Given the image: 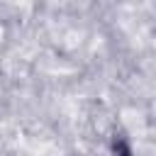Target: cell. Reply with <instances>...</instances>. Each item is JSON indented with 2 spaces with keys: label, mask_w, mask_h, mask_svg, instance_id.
Masks as SVG:
<instances>
[{
  "label": "cell",
  "mask_w": 156,
  "mask_h": 156,
  "mask_svg": "<svg viewBox=\"0 0 156 156\" xmlns=\"http://www.w3.org/2000/svg\"><path fill=\"white\" fill-rule=\"evenodd\" d=\"M115 156H132V149L127 146V141L124 139H115Z\"/></svg>",
  "instance_id": "cell-1"
}]
</instances>
